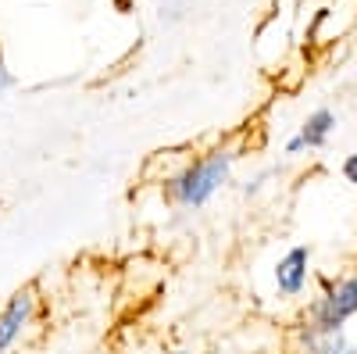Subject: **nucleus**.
Here are the masks:
<instances>
[{
    "label": "nucleus",
    "mask_w": 357,
    "mask_h": 354,
    "mask_svg": "<svg viewBox=\"0 0 357 354\" xmlns=\"http://www.w3.org/2000/svg\"><path fill=\"white\" fill-rule=\"evenodd\" d=\"M301 151H307L304 140H301V136H289V140H286V154L293 158V154H301Z\"/></svg>",
    "instance_id": "6e6552de"
},
{
    "label": "nucleus",
    "mask_w": 357,
    "mask_h": 354,
    "mask_svg": "<svg viewBox=\"0 0 357 354\" xmlns=\"http://www.w3.org/2000/svg\"><path fill=\"white\" fill-rule=\"evenodd\" d=\"M357 315V276L333 283L307 311V330L318 333H343V326Z\"/></svg>",
    "instance_id": "f03ea898"
},
{
    "label": "nucleus",
    "mask_w": 357,
    "mask_h": 354,
    "mask_svg": "<svg viewBox=\"0 0 357 354\" xmlns=\"http://www.w3.org/2000/svg\"><path fill=\"white\" fill-rule=\"evenodd\" d=\"M11 86H15V75L8 72V65H4V57H0V94H4V90H11Z\"/></svg>",
    "instance_id": "0eeeda50"
},
{
    "label": "nucleus",
    "mask_w": 357,
    "mask_h": 354,
    "mask_svg": "<svg viewBox=\"0 0 357 354\" xmlns=\"http://www.w3.org/2000/svg\"><path fill=\"white\" fill-rule=\"evenodd\" d=\"M333 354H357V347H350V344H340Z\"/></svg>",
    "instance_id": "1a4fd4ad"
},
{
    "label": "nucleus",
    "mask_w": 357,
    "mask_h": 354,
    "mask_svg": "<svg viewBox=\"0 0 357 354\" xmlns=\"http://www.w3.org/2000/svg\"><path fill=\"white\" fill-rule=\"evenodd\" d=\"M232 161H236V154L229 151V147L190 161L183 172H175L168 179V197L178 204V208H204V204L225 186L229 172H232Z\"/></svg>",
    "instance_id": "f257e3e1"
},
{
    "label": "nucleus",
    "mask_w": 357,
    "mask_h": 354,
    "mask_svg": "<svg viewBox=\"0 0 357 354\" xmlns=\"http://www.w3.org/2000/svg\"><path fill=\"white\" fill-rule=\"evenodd\" d=\"M311 279V247L296 244L275 261V286L282 297H301Z\"/></svg>",
    "instance_id": "7ed1b4c3"
},
{
    "label": "nucleus",
    "mask_w": 357,
    "mask_h": 354,
    "mask_svg": "<svg viewBox=\"0 0 357 354\" xmlns=\"http://www.w3.org/2000/svg\"><path fill=\"white\" fill-rule=\"evenodd\" d=\"M333 129H336V115H333L329 108H318V111H311V115H307V122L301 126V133H296V136L304 140L307 151H318V147L329 143Z\"/></svg>",
    "instance_id": "39448f33"
},
{
    "label": "nucleus",
    "mask_w": 357,
    "mask_h": 354,
    "mask_svg": "<svg viewBox=\"0 0 357 354\" xmlns=\"http://www.w3.org/2000/svg\"><path fill=\"white\" fill-rule=\"evenodd\" d=\"M340 172H343V179H347L350 186H357V154H347L343 165H340Z\"/></svg>",
    "instance_id": "423d86ee"
},
{
    "label": "nucleus",
    "mask_w": 357,
    "mask_h": 354,
    "mask_svg": "<svg viewBox=\"0 0 357 354\" xmlns=\"http://www.w3.org/2000/svg\"><path fill=\"white\" fill-rule=\"evenodd\" d=\"M296 4H304V0H296Z\"/></svg>",
    "instance_id": "9b49d317"
},
{
    "label": "nucleus",
    "mask_w": 357,
    "mask_h": 354,
    "mask_svg": "<svg viewBox=\"0 0 357 354\" xmlns=\"http://www.w3.org/2000/svg\"><path fill=\"white\" fill-rule=\"evenodd\" d=\"M33 311H36V293L33 290H18L8 301V308L0 311V354H8L22 340L25 326L33 322Z\"/></svg>",
    "instance_id": "20e7f679"
},
{
    "label": "nucleus",
    "mask_w": 357,
    "mask_h": 354,
    "mask_svg": "<svg viewBox=\"0 0 357 354\" xmlns=\"http://www.w3.org/2000/svg\"><path fill=\"white\" fill-rule=\"evenodd\" d=\"M172 354H186V351H172Z\"/></svg>",
    "instance_id": "9d476101"
}]
</instances>
